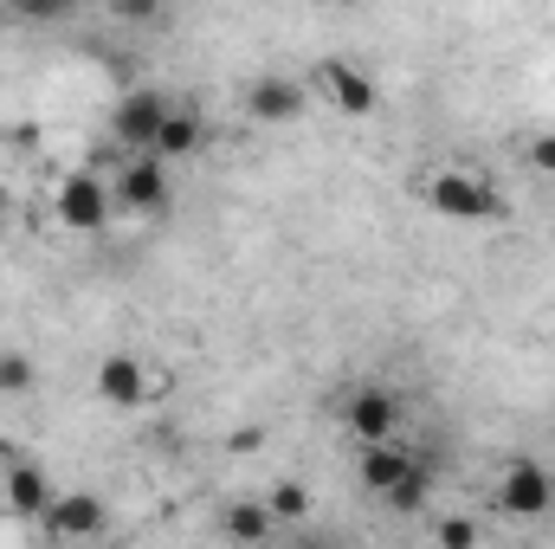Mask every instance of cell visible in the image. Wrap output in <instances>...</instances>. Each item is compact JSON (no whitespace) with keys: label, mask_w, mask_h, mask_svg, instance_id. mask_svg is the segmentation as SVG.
Returning a JSON list of instances; mask_svg holds the SVG:
<instances>
[{"label":"cell","mask_w":555,"mask_h":549,"mask_svg":"<svg viewBox=\"0 0 555 549\" xmlns=\"http://www.w3.org/2000/svg\"><path fill=\"white\" fill-rule=\"evenodd\" d=\"M168 111H175V98H162L155 85H130V91L111 104V142H117L124 155H149L155 137H162V124H168Z\"/></svg>","instance_id":"6da1fadb"},{"label":"cell","mask_w":555,"mask_h":549,"mask_svg":"<svg viewBox=\"0 0 555 549\" xmlns=\"http://www.w3.org/2000/svg\"><path fill=\"white\" fill-rule=\"evenodd\" d=\"M52 214H59V227H72V233H104L111 214H117V194H111V181H104L98 168H72V175L59 181V194H52Z\"/></svg>","instance_id":"7a4b0ae2"},{"label":"cell","mask_w":555,"mask_h":549,"mask_svg":"<svg viewBox=\"0 0 555 549\" xmlns=\"http://www.w3.org/2000/svg\"><path fill=\"white\" fill-rule=\"evenodd\" d=\"M498 511L511 524H543L555 511V465H543V459H511L504 478H498Z\"/></svg>","instance_id":"3957f363"},{"label":"cell","mask_w":555,"mask_h":549,"mask_svg":"<svg viewBox=\"0 0 555 549\" xmlns=\"http://www.w3.org/2000/svg\"><path fill=\"white\" fill-rule=\"evenodd\" d=\"M426 207H433L439 220H498V214H504V194H498L491 181L465 175V168H439V175L426 181Z\"/></svg>","instance_id":"277c9868"},{"label":"cell","mask_w":555,"mask_h":549,"mask_svg":"<svg viewBox=\"0 0 555 549\" xmlns=\"http://www.w3.org/2000/svg\"><path fill=\"white\" fill-rule=\"evenodd\" d=\"M39 524H46L52 544H98V537L111 531V505H104L98 491H59Z\"/></svg>","instance_id":"5b68a950"},{"label":"cell","mask_w":555,"mask_h":549,"mask_svg":"<svg viewBox=\"0 0 555 549\" xmlns=\"http://www.w3.org/2000/svg\"><path fill=\"white\" fill-rule=\"evenodd\" d=\"M343 426L362 439V446H388L401 433V395L395 388H356L349 408H343Z\"/></svg>","instance_id":"8992f818"},{"label":"cell","mask_w":555,"mask_h":549,"mask_svg":"<svg viewBox=\"0 0 555 549\" xmlns=\"http://www.w3.org/2000/svg\"><path fill=\"white\" fill-rule=\"evenodd\" d=\"M111 194H117V214H162L168 207V168L155 155H130L124 175L111 181Z\"/></svg>","instance_id":"52a82bcc"},{"label":"cell","mask_w":555,"mask_h":549,"mask_svg":"<svg viewBox=\"0 0 555 549\" xmlns=\"http://www.w3.org/2000/svg\"><path fill=\"white\" fill-rule=\"evenodd\" d=\"M304 111H310V91L284 72H266V78L246 85V117L253 124H297Z\"/></svg>","instance_id":"ba28073f"},{"label":"cell","mask_w":555,"mask_h":549,"mask_svg":"<svg viewBox=\"0 0 555 549\" xmlns=\"http://www.w3.org/2000/svg\"><path fill=\"white\" fill-rule=\"evenodd\" d=\"M317 85H323V98L343 111V117H369L375 104H382V91H375V78L362 72V65H349V59H323V72H317Z\"/></svg>","instance_id":"9c48e42d"},{"label":"cell","mask_w":555,"mask_h":549,"mask_svg":"<svg viewBox=\"0 0 555 549\" xmlns=\"http://www.w3.org/2000/svg\"><path fill=\"white\" fill-rule=\"evenodd\" d=\"M98 401L117 413H137L149 401V369H142L137 356H104L98 362Z\"/></svg>","instance_id":"30bf717a"},{"label":"cell","mask_w":555,"mask_h":549,"mask_svg":"<svg viewBox=\"0 0 555 549\" xmlns=\"http://www.w3.org/2000/svg\"><path fill=\"white\" fill-rule=\"evenodd\" d=\"M52 498H59V491H52V478H46L39 459H13V465H7V511H13V518H33V524H39V518L52 511Z\"/></svg>","instance_id":"8fae6325"},{"label":"cell","mask_w":555,"mask_h":549,"mask_svg":"<svg viewBox=\"0 0 555 549\" xmlns=\"http://www.w3.org/2000/svg\"><path fill=\"white\" fill-rule=\"evenodd\" d=\"M220 537L233 549H266L278 537V518L266 511V498H233V505L220 511Z\"/></svg>","instance_id":"7c38bea8"},{"label":"cell","mask_w":555,"mask_h":549,"mask_svg":"<svg viewBox=\"0 0 555 549\" xmlns=\"http://www.w3.org/2000/svg\"><path fill=\"white\" fill-rule=\"evenodd\" d=\"M408 465H414V452H408L401 439H388V446H362V465H356V478H362V491L388 498V491L408 478Z\"/></svg>","instance_id":"4fadbf2b"},{"label":"cell","mask_w":555,"mask_h":549,"mask_svg":"<svg viewBox=\"0 0 555 549\" xmlns=\"http://www.w3.org/2000/svg\"><path fill=\"white\" fill-rule=\"evenodd\" d=\"M201 142H207V124H201V111H194V104H175L149 155H155V162H168V155L181 162V155H201Z\"/></svg>","instance_id":"5bb4252c"},{"label":"cell","mask_w":555,"mask_h":549,"mask_svg":"<svg viewBox=\"0 0 555 549\" xmlns=\"http://www.w3.org/2000/svg\"><path fill=\"white\" fill-rule=\"evenodd\" d=\"M382 505H388V511H401V518H420V511L433 505V459H426V452H414L408 478H401V485H395Z\"/></svg>","instance_id":"9a60e30c"},{"label":"cell","mask_w":555,"mask_h":549,"mask_svg":"<svg viewBox=\"0 0 555 549\" xmlns=\"http://www.w3.org/2000/svg\"><path fill=\"white\" fill-rule=\"evenodd\" d=\"M266 511H272L278 524H304V518H310V491H304L297 478H278L272 491H266Z\"/></svg>","instance_id":"2e32d148"},{"label":"cell","mask_w":555,"mask_h":549,"mask_svg":"<svg viewBox=\"0 0 555 549\" xmlns=\"http://www.w3.org/2000/svg\"><path fill=\"white\" fill-rule=\"evenodd\" d=\"M485 524L478 518H433V549H478Z\"/></svg>","instance_id":"e0dca14e"},{"label":"cell","mask_w":555,"mask_h":549,"mask_svg":"<svg viewBox=\"0 0 555 549\" xmlns=\"http://www.w3.org/2000/svg\"><path fill=\"white\" fill-rule=\"evenodd\" d=\"M33 382H39L33 356H20V349H0V395H33Z\"/></svg>","instance_id":"ac0fdd59"},{"label":"cell","mask_w":555,"mask_h":549,"mask_svg":"<svg viewBox=\"0 0 555 549\" xmlns=\"http://www.w3.org/2000/svg\"><path fill=\"white\" fill-rule=\"evenodd\" d=\"M530 168L537 175H555V130H543V137L530 142Z\"/></svg>","instance_id":"d6986e66"},{"label":"cell","mask_w":555,"mask_h":549,"mask_svg":"<svg viewBox=\"0 0 555 549\" xmlns=\"http://www.w3.org/2000/svg\"><path fill=\"white\" fill-rule=\"evenodd\" d=\"M0 214H7V188H0Z\"/></svg>","instance_id":"ffe728a7"},{"label":"cell","mask_w":555,"mask_h":549,"mask_svg":"<svg viewBox=\"0 0 555 549\" xmlns=\"http://www.w3.org/2000/svg\"><path fill=\"white\" fill-rule=\"evenodd\" d=\"M104 549H130V544H104Z\"/></svg>","instance_id":"44dd1931"},{"label":"cell","mask_w":555,"mask_h":549,"mask_svg":"<svg viewBox=\"0 0 555 549\" xmlns=\"http://www.w3.org/2000/svg\"><path fill=\"white\" fill-rule=\"evenodd\" d=\"M304 549H323V544H304Z\"/></svg>","instance_id":"7402d4cb"}]
</instances>
